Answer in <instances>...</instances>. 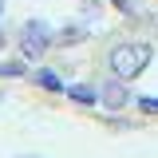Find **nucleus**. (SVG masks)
I'll return each mask as SVG.
<instances>
[{"label":"nucleus","instance_id":"nucleus-1","mask_svg":"<svg viewBox=\"0 0 158 158\" xmlns=\"http://www.w3.org/2000/svg\"><path fill=\"white\" fill-rule=\"evenodd\" d=\"M150 59H154V48L146 44V40H123L111 48V56H107V67H111V75L127 79V83H135L146 67H150Z\"/></svg>","mask_w":158,"mask_h":158},{"label":"nucleus","instance_id":"nucleus-2","mask_svg":"<svg viewBox=\"0 0 158 158\" xmlns=\"http://www.w3.org/2000/svg\"><path fill=\"white\" fill-rule=\"evenodd\" d=\"M56 48V28L44 24V20H28L20 28V56L24 59H44Z\"/></svg>","mask_w":158,"mask_h":158},{"label":"nucleus","instance_id":"nucleus-3","mask_svg":"<svg viewBox=\"0 0 158 158\" xmlns=\"http://www.w3.org/2000/svg\"><path fill=\"white\" fill-rule=\"evenodd\" d=\"M99 103H103L107 111H123L127 103H135V95H131V83H127V79H118V75H111L103 87H99Z\"/></svg>","mask_w":158,"mask_h":158},{"label":"nucleus","instance_id":"nucleus-4","mask_svg":"<svg viewBox=\"0 0 158 158\" xmlns=\"http://www.w3.org/2000/svg\"><path fill=\"white\" fill-rule=\"evenodd\" d=\"M83 40H87V28L83 24H63L56 32V48H79Z\"/></svg>","mask_w":158,"mask_h":158},{"label":"nucleus","instance_id":"nucleus-5","mask_svg":"<svg viewBox=\"0 0 158 158\" xmlns=\"http://www.w3.org/2000/svg\"><path fill=\"white\" fill-rule=\"evenodd\" d=\"M67 99H71V103H79V107H95V103H99V87L71 83V87H67Z\"/></svg>","mask_w":158,"mask_h":158},{"label":"nucleus","instance_id":"nucleus-6","mask_svg":"<svg viewBox=\"0 0 158 158\" xmlns=\"http://www.w3.org/2000/svg\"><path fill=\"white\" fill-rule=\"evenodd\" d=\"M20 75H28L24 59H8V63H0V79H20Z\"/></svg>","mask_w":158,"mask_h":158},{"label":"nucleus","instance_id":"nucleus-7","mask_svg":"<svg viewBox=\"0 0 158 158\" xmlns=\"http://www.w3.org/2000/svg\"><path fill=\"white\" fill-rule=\"evenodd\" d=\"M111 4H115L123 16H131V20H138V16H142V0H111Z\"/></svg>","mask_w":158,"mask_h":158},{"label":"nucleus","instance_id":"nucleus-8","mask_svg":"<svg viewBox=\"0 0 158 158\" xmlns=\"http://www.w3.org/2000/svg\"><path fill=\"white\" fill-rule=\"evenodd\" d=\"M99 12H103L99 0H79V16H83V20H99Z\"/></svg>","mask_w":158,"mask_h":158},{"label":"nucleus","instance_id":"nucleus-9","mask_svg":"<svg viewBox=\"0 0 158 158\" xmlns=\"http://www.w3.org/2000/svg\"><path fill=\"white\" fill-rule=\"evenodd\" d=\"M138 111H146V115H158V95H135Z\"/></svg>","mask_w":158,"mask_h":158},{"label":"nucleus","instance_id":"nucleus-10","mask_svg":"<svg viewBox=\"0 0 158 158\" xmlns=\"http://www.w3.org/2000/svg\"><path fill=\"white\" fill-rule=\"evenodd\" d=\"M36 83H40V87H52V91H59V87H63V83H59V75H52V71H40Z\"/></svg>","mask_w":158,"mask_h":158},{"label":"nucleus","instance_id":"nucleus-11","mask_svg":"<svg viewBox=\"0 0 158 158\" xmlns=\"http://www.w3.org/2000/svg\"><path fill=\"white\" fill-rule=\"evenodd\" d=\"M4 48H8V32L0 28V52H4Z\"/></svg>","mask_w":158,"mask_h":158},{"label":"nucleus","instance_id":"nucleus-12","mask_svg":"<svg viewBox=\"0 0 158 158\" xmlns=\"http://www.w3.org/2000/svg\"><path fill=\"white\" fill-rule=\"evenodd\" d=\"M0 16H4V0H0Z\"/></svg>","mask_w":158,"mask_h":158},{"label":"nucleus","instance_id":"nucleus-13","mask_svg":"<svg viewBox=\"0 0 158 158\" xmlns=\"http://www.w3.org/2000/svg\"><path fill=\"white\" fill-rule=\"evenodd\" d=\"M24 158H36V154H24Z\"/></svg>","mask_w":158,"mask_h":158},{"label":"nucleus","instance_id":"nucleus-14","mask_svg":"<svg viewBox=\"0 0 158 158\" xmlns=\"http://www.w3.org/2000/svg\"><path fill=\"white\" fill-rule=\"evenodd\" d=\"M0 99H4V95H0Z\"/></svg>","mask_w":158,"mask_h":158}]
</instances>
